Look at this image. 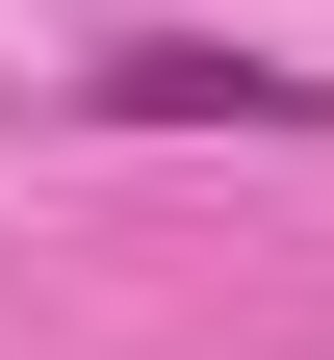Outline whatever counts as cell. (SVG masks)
<instances>
[{
    "instance_id": "cell-1",
    "label": "cell",
    "mask_w": 334,
    "mask_h": 360,
    "mask_svg": "<svg viewBox=\"0 0 334 360\" xmlns=\"http://www.w3.org/2000/svg\"><path fill=\"white\" fill-rule=\"evenodd\" d=\"M77 103L103 129H334L309 52H206V26H129V52H77Z\"/></svg>"
}]
</instances>
